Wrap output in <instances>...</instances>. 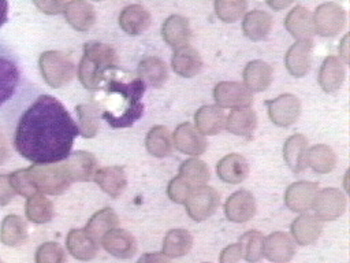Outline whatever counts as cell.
Instances as JSON below:
<instances>
[{
    "label": "cell",
    "instance_id": "1",
    "mask_svg": "<svg viewBox=\"0 0 350 263\" xmlns=\"http://www.w3.org/2000/svg\"><path fill=\"white\" fill-rule=\"evenodd\" d=\"M78 134V126L63 103L46 93L23 107L10 130L14 149L33 164L64 160Z\"/></svg>",
    "mask_w": 350,
    "mask_h": 263
},
{
    "label": "cell",
    "instance_id": "2",
    "mask_svg": "<svg viewBox=\"0 0 350 263\" xmlns=\"http://www.w3.org/2000/svg\"><path fill=\"white\" fill-rule=\"evenodd\" d=\"M118 67V56L115 49L104 42L89 41L83 45V53L78 64L77 77L83 88L97 90L108 71Z\"/></svg>",
    "mask_w": 350,
    "mask_h": 263
},
{
    "label": "cell",
    "instance_id": "3",
    "mask_svg": "<svg viewBox=\"0 0 350 263\" xmlns=\"http://www.w3.org/2000/svg\"><path fill=\"white\" fill-rule=\"evenodd\" d=\"M107 88L109 92L119 93L124 97V108L120 115H112L109 111H104L103 118L115 129L133 126L144 114V104L141 99L145 92V82L139 77L130 82L111 79Z\"/></svg>",
    "mask_w": 350,
    "mask_h": 263
},
{
    "label": "cell",
    "instance_id": "4",
    "mask_svg": "<svg viewBox=\"0 0 350 263\" xmlns=\"http://www.w3.org/2000/svg\"><path fill=\"white\" fill-rule=\"evenodd\" d=\"M27 170L31 175L37 192L42 195H62L70 188L72 182L63 160L56 163L31 164L27 167Z\"/></svg>",
    "mask_w": 350,
    "mask_h": 263
},
{
    "label": "cell",
    "instance_id": "5",
    "mask_svg": "<svg viewBox=\"0 0 350 263\" xmlns=\"http://www.w3.org/2000/svg\"><path fill=\"white\" fill-rule=\"evenodd\" d=\"M42 79L51 88L59 89L72 81L77 68L71 58L60 51H45L38 58Z\"/></svg>",
    "mask_w": 350,
    "mask_h": 263
},
{
    "label": "cell",
    "instance_id": "6",
    "mask_svg": "<svg viewBox=\"0 0 350 263\" xmlns=\"http://www.w3.org/2000/svg\"><path fill=\"white\" fill-rule=\"evenodd\" d=\"M21 79L22 73L16 56L0 41V108L16 95Z\"/></svg>",
    "mask_w": 350,
    "mask_h": 263
},
{
    "label": "cell",
    "instance_id": "7",
    "mask_svg": "<svg viewBox=\"0 0 350 263\" xmlns=\"http://www.w3.org/2000/svg\"><path fill=\"white\" fill-rule=\"evenodd\" d=\"M220 196L217 190L212 186L201 185L193 188L187 200L185 201L187 215L197 222L208 219L219 208Z\"/></svg>",
    "mask_w": 350,
    "mask_h": 263
},
{
    "label": "cell",
    "instance_id": "8",
    "mask_svg": "<svg viewBox=\"0 0 350 263\" xmlns=\"http://www.w3.org/2000/svg\"><path fill=\"white\" fill-rule=\"evenodd\" d=\"M312 19L314 33L321 37H334L346 25V11L338 3H323L314 10Z\"/></svg>",
    "mask_w": 350,
    "mask_h": 263
},
{
    "label": "cell",
    "instance_id": "9",
    "mask_svg": "<svg viewBox=\"0 0 350 263\" xmlns=\"http://www.w3.org/2000/svg\"><path fill=\"white\" fill-rule=\"evenodd\" d=\"M213 99L220 108H247L253 103V93L241 82L221 81L213 89Z\"/></svg>",
    "mask_w": 350,
    "mask_h": 263
},
{
    "label": "cell",
    "instance_id": "10",
    "mask_svg": "<svg viewBox=\"0 0 350 263\" xmlns=\"http://www.w3.org/2000/svg\"><path fill=\"white\" fill-rule=\"evenodd\" d=\"M346 195L338 188H324L317 190L312 210L320 221H335L346 210Z\"/></svg>",
    "mask_w": 350,
    "mask_h": 263
},
{
    "label": "cell",
    "instance_id": "11",
    "mask_svg": "<svg viewBox=\"0 0 350 263\" xmlns=\"http://www.w3.org/2000/svg\"><path fill=\"white\" fill-rule=\"evenodd\" d=\"M269 119L280 127L293 125L301 114V101L291 93H284L276 99L265 101Z\"/></svg>",
    "mask_w": 350,
    "mask_h": 263
},
{
    "label": "cell",
    "instance_id": "12",
    "mask_svg": "<svg viewBox=\"0 0 350 263\" xmlns=\"http://www.w3.org/2000/svg\"><path fill=\"white\" fill-rule=\"evenodd\" d=\"M319 185L312 181H295L284 192V204L293 212H308L313 207Z\"/></svg>",
    "mask_w": 350,
    "mask_h": 263
},
{
    "label": "cell",
    "instance_id": "13",
    "mask_svg": "<svg viewBox=\"0 0 350 263\" xmlns=\"http://www.w3.org/2000/svg\"><path fill=\"white\" fill-rule=\"evenodd\" d=\"M172 145L182 153L190 156H200L206 151L208 142L202 133H200L191 123H180L172 134Z\"/></svg>",
    "mask_w": 350,
    "mask_h": 263
},
{
    "label": "cell",
    "instance_id": "14",
    "mask_svg": "<svg viewBox=\"0 0 350 263\" xmlns=\"http://www.w3.org/2000/svg\"><path fill=\"white\" fill-rule=\"evenodd\" d=\"M63 163L72 182L93 181L97 171V159L86 151H71Z\"/></svg>",
    "mask_w": 350,
    "mask_h": 263
},
{
    "label": "cell",
    "instance_id": "15",
    "mask_svg": "<svg viewBox=\"0 0 350 263\" xmlns=\"http://www.w3.org/2000/svg\"><path fill=\"white\" fill-rule=\"evenodd\" d=\"M254 214H256V200H254V196L246 189L234 192L224 203V215L231 222H235V223L247 222L254 216Z\"/></svg>",
    "mask_w": 350,
    "mask_h": 263
},
{
    "label": "cell",
    "instance_id": "16",
    "mask_svg": "<svg viewBox=\"0 0 350 263\" xmlns=\"http://www.w3.org/2000/svg\"><path fill=\"white\" fill-rule=\"evenodd\" d=\"M103 248L115 258L130 259L137 252V241L131 233L115 227L101 237Z\"/></svg>",
    "mask_w": 350,
    "mask_h": 263
},
{
    "label": "cell",
    "instance_id": "17",
    "mask_svg": "<svg viewBox=\"0 0 350 263\" xmlns=\"http://www.w3.org/2000/svg\"><path fill=\"white\" fill-rule=\"evenodd\" d=\"M63 15L67 23L77 32L85 33L96 22V10L86 0H70L64 4Z\"/></svg>",
    "mask_w": 350,
    "mask_h": 263
},
{
    "label": "cell",
    "instance_id": "18",
    "mask_svg": "<svg viewBox=\"0 0 350 263\" xmlns=\"http://www.w3.org/2000/svg\"><path fill=\"white\" fill-rule=\"evenodd\" d=\"M295 255L293 238L283 231H273L264 237V256L271 263H288Z\"/></svg>",
    "mask_w": 350,
    "mask_h": 263
},
{
    "label": "cell",
    "instance_id": "19",
    "mask_svg": "<svg viewBox=\"0 0 350 263\" xmlns=\"http://www.w3.org/2000/svg\"><path fill=\"white\" fill-rule=\"evenodd\" d=\"M313 41H295L284 55V66L287 71L297 78L305 77L312 64Z\"/></svg>",
    "mask_w": 350,
    "mask_h": 263
},
{
    "label": "cell",
    "instance_id": "20",
    "mask_svg": "<svg viewBox=\"0 0 350 263\" xmlns=\"http://www.w3.org/2000/svg\"><path fill=\"white\" fill-rule=\"evenodd\" d=\"M284 27L297 41H313L314 27L312 14L304 5H295L284 18Z\"/></svg>",
    "mask_w": 350,
    "mask_h": 263
},
{
    "label": "cell",
    "instance_id": "21",
    "mask_svg": "<svg viewBox=\"0 0 350 263\" xmlns=\"http://www.w3.org/2000/svg\"><path fill=\"white\" fill-rule=\"evenodd\" d=\"M161 37L174 49L190 45L191 29L189 21L182 15H170L161 25Z\"/></svg>",
    "mask_w": 350,
    "mask_h": 263
},
{
    "label": "cell",
    "instance_id": "22",
    "mask_svg": "<svg viewBox=\"0 0 350 263\" xmlns=\"http://www.w3.org/2000/svg\"><path fill=\"white\" fill-rule=\"evenodd\" d=\"M118 22L124 33L129 36H138L150 26L152 16L144 5L130 4L120 11Z\"/></svg>",
    "mask_w": 350,
    "mask_h": 263
},
{
    "label": "cell",
    "instance_id": "23",
    "mask_svg": "<svg viewBox=\"0 0 350 263\" xmlns=\"http://www.w3.org/2000/svg\"><path fill=\"white\" fill-rule=\"evenodd\" d=\"M345 77V63L338 56L331 55L323 60L319 70L317 81L324 92L334 93L342 86Z\"/></svg>",
    "mask_w": 350,
    "mask_h": 263
},
{
    "label": "cell",
    "instance_id": "24",
    "mask_svg": "<svg viewBox=\"0 0 350 263\" xmlns=\"http://www.w3.org/2000/svg\"><path fill=\"white\" fill-rule=\"evenodd\" d=\"M93 181L100 186L103 192L108 196L116 199L119 197L126 186H127V177L124 168L120 166H108L97 168Z\"/></svg>",
    "mask_w": 350,
    "mask_h": 263
},
{
    "label": "cell",
    "instance_id": "25",
    "mask_svg": "<svg viewBox=\"0 0 350 263\" xmlns=\"http://www.w3.org/2000/svg\"><path fill=\"white\" fill-rule=\"evenodd\" d=\"M243 85L253 93V92H262L269 88L273 79L272 67L261 60L256 59L249 62L242 73Z\"/></svg>",
    "mask_w": 350,
    "mask_h": 263
},
{
    "label": "cell",
    "instance_id": "26",
    "mask_svg": "<svg viewBox=\"0 0 350 263\" xmlns=\"http://www.w3.org/2000/svg\"><path fill=\"white\" fill-rule=\"evenodd\" d=\"M217 177L227 184H241L249 174V163L239 153L223 156L216 164Z\"/></svg>",
    "mask_w": 350,
    "mask_h": 263
},
{
    "label": "cell",
    "instance_id": "27",
    "mask_svg": "<svg viewBox=\"0 0 350 263\" xmlns=\"http://www.w3.org/2000/svg\"><path fill=\"white\" fill-rule=\"evenodd\" d=\"M290 230L297 244L310 245L320 237L323 230V221H320L316 215L304 212L293 221Z\"/></svg>",
    "mask_w": 350,
    "mask_h": 263
},
{
    "label": "cell",
    "instance_id": "28",
    "mask_svg": "<svg viewBox=\"0 0 350 263\" xmlns=\"http://www.w3.org/2000/svg\"><path fill=\"white\" fill-rule=\"evenodd\" d=\"M67 251L79 260H90L98 252V241H96L85 229H71L66 238Z\"/></svg>",
    "mask_w": 350,
    "mask_h": 263
},
{
    "label": "cell",
    "instance_id": "29",
    "mask_svg": "<svg viewBox=\"0 0 350 263\" xmlns=\"http://www.w3.org/2000/svg\"><path fill=\"white\" fill-rule=\"evenodd\" d=\"M171 67L175 74L183 78H191L201 71L202 59L197 49L190 45H185L174 51L171 58Z\"/></svg>",
    "mask_w": 350,
    "mask_h": 263
},
{
    "label": "cell",
    "instance_id": "30",
    "mask_svg": "<svg viewBox=\"0 0 350 263\" xmlns=\"http://www.w3.org/2000/svg\"><path fill=\"white\" fill-rule=\"evenodd\" d=\"M196 129L204 136H215L226 125V114L217 105H202L194 114Z\"/></svg>",
    "mask_w": 350,
    "mask_h": 263
},
{
    "label": "cell",
    "instance_id": "31",
    "mask_svg": "<svg viewBox=\"0 0 350 263\" xmlns=\"http://www.w3.org/2000/svg\"><path fill=\"white\" fill-rule=\"evenodd\" d=\"M308 140L304 134L290 136L283 145V159L288 168L294 173H301L306 168Z\"/></svg>",
    "mask_w": 350,
    "mask_h": 263
},
{
    "label": "cell",
    "instance_id": "32",
    "mask_svg": "<svg viewBox=\"0 0 350 263\" xmlns=\"http://www.w3.org/2000/svg\"><path fill=\"white\" fill-rule=\"evenodd\" d=\"M272 16L262 10H252L243 15L242 30L252 41H261L268 37L272 29Z\"/></svg>",
    "mask_w": 350,
    "mask_h": 263
},
{
    "label": "cell",
    "instance_id": "33",
    "mask_svg": "<svg viewBox=\"0 0 350 263\" xmlns=\"http://www.w3.org/2000/svg\"><path fill=\"white\" fill-rule=\"evenodd\" d=\"M256 126H257V115L250 107L232 110L226 116L224 127L235 136L250 137Z\"/></svg>",
    "mask_w": 350,
    "mask_h": 263
},
{
    "label": "cell",
    "instance_id": "34",
    "mask_svg": "<svg viewBox=\"0 0 350 263\" xmlns=\"http://www.w3.org/2000/svg\"><path fill=\"white\" fill-rule=\"evenodd\" d=\"M138 75L150 86L161 88L168 78V68L160 58L148 56L138 63Z\"/></svg>",
    "mask_w": 350,
    "mask_h": 263
},
{
    "label": "cell",
    "instance_id": "35",
    "mask_svg": "<svg viewBox=\"0 0 350 263\" xmlns=\"http://www.w3.org/2000/svg\"><path fill=\"white\" fill-rule=\"evenodd\" d=\"M193 236L185 229H171L163 240V251L167 258H180L190 252Z\"/></svg>",
    "mask_w": 350,
    "mask_h": 263
},
{
    "label": "cell",
    "instance_id": "36",
    "mask_svg": "<svg viewBox=\"0 0 350 263\" xmlns=\"http://www.w3.org/2000/svg\"><path fill=\"white\" fill-rule=\"evenodd\" d=\"M306 164L319 174H327L336 166V155L334 149L325 144H316L308 148Z\"/></svg>",
    "mask_w": 350,
    "mask_h": 263
},
{
    "label": "cell",
    "instance_id": "37",
    "mask_svg": "<svg viewBox=\"0 0 350 263\" xmlns=\"http://www.w3.org/2000/svg\"><path fill=\"white\" fill-rule=\"evenodd\" d=\"M146 151L154 158H164L172 151V137L170 130L163 125H156L149 129L145 137Z\"/></svg>",
    "mask_w": 350,
    "mask_h": 263
},
{
    "label": "cell",
    "instance_id": "38",
    "mask_svg": "<svg viewBox=\"0 0 350 263\" xmlns=\"http://www.w3.org/2000/svg\"><path fill=\"white\" fill-rule=\"evenodd\" d=\"M25 214L26 218L33 223H46L53 218V203L42 193H34L26 197Z\"/></svg>",
    "mask_w": 350,
    "mask_h": 263
},
{
    "label": "cell",
    "instance_id": "39",
    "mask_svg": "<svg viewBox=\"0 0 350 263\" xmlns=\"http://www.w3.org/2000/svg\"><path fill=\"white\" fill-rule=\"evenodd\" d=\"M118 225H119V218H118L116 212L112 208L105 207V208H101L100 211L94 212L90 216V219L88 221V223L85 226V230L96 241H100L105 233L115 229Z\"/></svg>",
    "mask_w": 350,
    "mask_h": 263
},
{
    "label": "cell",
    "instance_id": "40",
    "mask_svg": "<svg viewBox=\"0 0 350 263\" xmlns=\"http://www.w3.org/2000/svg\"><path fill=\"white\" fill-rule=\"evenodd\" d=\"M27 238V227L21 216L15 214L7 215L0 227V241L10 247H18Z\"/></svg>",
    "mask_w": 350,
    "mask_h": 263
},
{
    "label": "cell",
    "instance_id": "41",
    "mask_svg": "<svg viewBox=\"0 0 350 263\" xmlns=\"http://www.w3.org/2000/svg\"><path fill=\"white\" fill-rule=\"evenodd\" d=\"M78 116V132L85 138H93L98 133V108L93 103H82L75 107Z\"/></svg>",
    "mask_w": 350,
    "mask_h": 263
},
{
    "label": "cell",
    "instance_id": "42",
    "mask_svg": "<svg viewBox=\"0 0 350 263\" xmlns=\"http://www.w3.org/2000/svg\"><path fill=\"white\" fill-rule=\"evenodd\" d=\"M179 175L185 178L193 188L205 185L211 178L206 163L198 158H190L182 162L179 167Z\"/></svg>",
    "mask_w": 350,
    "mask_h": 263
},
{
    "label": "cell",
    "instance_id": "43",
    "mask_svg": "<svg viewBox=\"0 0 350 263\" xmlns=\"http://www.w3.org/2000/svg\"><path fill=\"white\" fill-rule=\"evenodd\" d=\"M242 258L247 263H258L264 256V236L258 230H249L239 237Z\"/></svg>",
    "mask_w": 350,
    "mask_h": 263
},
{
    "label": "cell",
    "instance_id": "44",
    "mask_svg": "<svg viewBox=\"0 0 350 263\" xmlns=\"http://www.w3.org/2000/svg\"><path fill=\"white\" fill-rule=\"evenodd\" d=\"M216 16L226 23H232L241 19L247 10L246 0H215Z\"/></svg>",
    "mask_w": 350,
    "mask_h": 263
},
{
    "label": "cell",
    "instance_id": "45",
    "mask_svg": "<svg viewBox=\"0 0 350 263\" xmlns=\"http://www.w3.org/2000/svg\"><path fill=\"white\" fill-rule=\"evenodd\" d=\"M8 181H10V185H11V188L14 189V192L16 195H21L23 197H29L34 193H38L27 168H18V170L10 173L8 174Z\"/></svg>",
    "mask_w": 350,
    "mask_h": 263
},
{
    "label": "cell",
    "instance_id": "46",
    "mask_svg": "<svg viewBox=\"0 0 350 263\" xmlns=\"http://www.w3.org/2000/svg\"><path fill=\"white\" fill-rule=\"evenodd\" d=\"M36 263H67L66 252L57 242H44L36 251Z\"/></svg>",
    "mask_w": 350,
    "mask_h": 263
},
{
    "label": "cell",
    "instance_id": "47",
    "mask_svg": "<svg viewBox=\"0 0 350 263\" xmlns=\"http://www.w3.org/2000/svg\"><path fill=\"white\" fill-rule=\"evenodd\" d=\"M191 190H193V186L185 178H182L179 174L176 177H174L168 182V186H167V195H168L170 200L176 204H185V201L187 200Z\"/></svg>",
    "mask_w": 350,
    "mask_h": 263
},
{
    "label": "cell",
    "instance_id": "48",
    "mask_svg": "<svg viewBox=\"0 0 350 263\" xmlns=\"http://www.w3.org/2000/svg\"><path fill=\"white\" fill-rule=\"evenodd\" d=\"M34 5L46 15H57L63 11L66 0H33Z\"/></svg>",
    "mask_w": 350,
    "mask_h": 263
},
{
    "label": "cell",
    "instance_id": "49",
    "mask_svg": "<svg viewBox=\"0 0 350 263\" xmlns=\"http://www.w3.org/2000/svg\"><path fill=\"white\" fill-rule=\"evenodd\" d=\"M242 258V248L239 242L227 245L219 255V263H238Z\"/></svg>",
    "mask_w": 350,
    "mask_h": 263
},
{
    "label": "cell",
    "instance_id": "50",
    "mask_svg": "<svg viewBox=\"0 0 350 263\" xmlns=\"http://www.w3.org/2000/svg\"><path fill=\"white\" fill-rule=\"evenodd\" d=\"M15 192L10 185L8 174H0V205H7L14 197Z\"/></svg>",
    "mask_w": 350,
    "mask_h": 263
},
{
    "label": "cell",
    "instance_id": "51",
    "mask_svg": "<svg viewBox=\"0 0 350 263\" xmlns=\"http://www.w3.org/2000/svg\"><path fill=\"white\" fill-rule=\"evenodd\" d=\"M137 263H171L170 258H167L161 252H148L139 256Z\"/></svg>",
    "mask_w": 350,
    "mask_h": 263
},
{
    "label": "cell",
    "instance_id": "52",
    "mask_svg": "<svg viewBox=\"0 0 350 263\" xmlns=\"http://www.w3.org/2000/svg\"><path fill=\"white\" fill-rule=\"evenodd\" d=\"M10 158H11V145L7 136L0 129V166L4 164Z\"/></svg>",
    "mask_w": 350,
    "mask_h": 263
},
{
    "label": "cell",
    "instance_id": "53",
    "mask_svg": "<svg viewBox=\"0 0 350 263\" xmlns=\"http://www.w3.org/2000/svg\"><path fill=\"white\" fill-rule=\"evenodd\" d=\"M339 55H340V60L347 64L349 63V34H345V37L342 38L340 44H339Z\"/></svg>",
    "mask_w": 350,
    "mask_h": 263
},
{
    "label": "cell",
    "instance_id": "54",
    "mask_svg": "<svg viewBox=\"0 0 350 263\" xmlns=\"http://www.w3.org/2000/svg\"><path fill=\"white\" fill-rule=\"evenodd\" d=\"M268 7L272 8L273 11H282L284 8H287L294 0H265Z\"/></svg>",
    "mask_w": 350,
    "mask_h": 263
},
{
    "label": "cell",
    "instance_id": "55",
    "mask_svg": "<svg viewBox=\"0 0 350 263\" xmlns=\"http://www.w3.org/2000/svg\"><path fill=\"white\" fill-rule=\"evenodd\" d=\"M8 22V0H0V29Z\"/></svg>",
    "mask_w": 350,
    "mask_h": 263
},
{
    "label": "cell",
    "instance_id": "56",
    "mask_svg": "<svg viewBox=\"0 0 350 263\" xmlns=\"http://www.w3.org/2000/svg\"><path fill=\"white\" fill-rule=\"evenodd\" d=\"M94 1H103V0H94Z\"/></svg>",
    "mask_w": 350,
    "mask_h": 263
},
{
    "label": "cell",
    "instance_id": "57",
    "mask_svg": "<svg viewBox=\"0 0 350 263\" xmlns=\"http://www.w3.org/2000/svg\"><path fill=\"white\" fill-rule=\"evenodd\" d=\"M0 263H3V262H1V260H0Z\"/></svg>",
    "mask_w": 350,
    "mask_h": 263
},
{
    "label": "cell",
    "instance_id": "58",
    "mask_svg": "<svg viewBox=\"0 0 350 263\" xmlns=\"http://www.w3.org/2000/svg\"><path fill=\"white\" fill-rule=\"evenodd\" d=\"M205 263H206V262H205Z\"/></svg>",
    "mask_w": 350,
    "mask_h": 263
}]
</instances>
